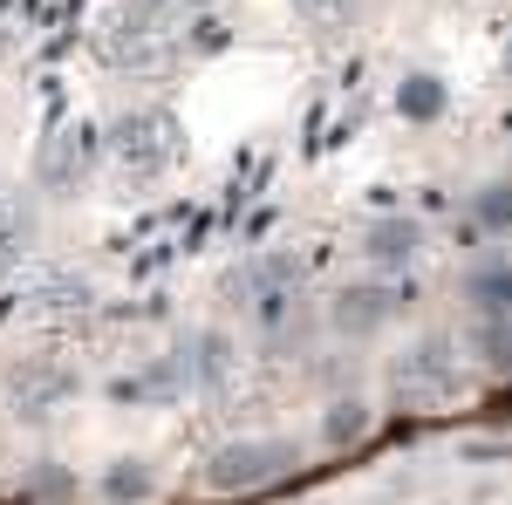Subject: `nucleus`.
Instances as JSON below:
<instances>
[{"instance_id":"nucleus-1","label":"nucleus","mask_w":512,"mask_h":505,"mask_svg":"<svg viewBox=\"0 0 512 505\" xmlns=\"http://www.w3.org/2000/svg\"><path fill=\"white\" fill-rule=\"evenodd\" d=\"M383 389H390L396 410H417V417L451 410L465 396V355H458V342H444V335H417V342H403L390 355Z\"/></svg>"},{"instance_id":"nucleus-11","label":"nucleus","mask_w":512,"mask_h":505,"mask_svg":"<svg viewBox=\"0 0 512 505\" xmlns=\"http://www.w3.org/2000/svg\"><path fill=\"white\" fill-rule=\"evenodd\" d=\"M96 492H103L110 505H144L151 492H158V471L144 465V458H117V465L96 478Z\"/></svg>"},{"instance_id":"nucleus-16","label":"nucleus","mask_w":512,"mask_h":505,"mask_svg":"<svg viewBox=\"0 0 512 505\" xmlns=\"http://www.w3.org/2000/svg\"><path fill=\"white\" fill-rule=\"evenodd\" d=\"M294 14H301L308 28L328 35V28H349L355 14H362V0H294Z\"/></svg>"},{"instance_id":"nucleus-4","label":"nucleus","mask_w":512,"mask_h":505,"mask_svg":"<svg viewBox=\"0 0 512 505\" xmlns=\"http://www.w3.org/2000/svg\"><path fill=\"white\" fill-rule=\"evenodd\" d=\"M96 48H103V62L123 69V76H158L164 62H171V35H164V21L151 7H117L96 28Z\"/></svg>"},{"instance_id":"nucleus-15","label":"nucleus","mask_w":512,"mask_h":505,"mask_svg":"<svg viewBox=\"0 0 512 505\" xmlns=\"http://www.w3.org/2000/svg\"><path fill=\"white\" fill-rule=\"evenodd\" d=\"M472 219L492 226V233H512V178H499V185H485V192L472 198Z\"/></svg>"},{"instance_id":"nucleus-6","label":"nucleus","mask_w":512,"mask_h":505,"mask_svg":"<svg viewBox=\"0 0 512 505\" xmlns=\"http://www.w3.org/2000/svg\"><path fill=\"white\" fill-rule=\"evenodd\" d=\"M76 369L69 362H55V355H28L14 376H7V410L21 417V424H48L62 403H76Z\"/></svg>"},{"instance_id":"nucleus-10","label":"nucleus","mask_w":512,"mask_h":505,"mask_svg":"<svg viewBox=\"0 0 512 505\" xmlns=\"http://www.w3.org/2000/svg\"><path fill=\"white\" fill-rule=\"evenodd\" d=\"M417 253H424V226H417V219H376L369 239H362V260H369V267H383V273L410 267Z\"/></svg>"},{"instance_id":"nucleus-5","label":"nucleus","mask_w":512,"mask_h":505,"mask_svg":"<svg viewBox=\"0 0 512 505\" xmlns=\"http://www.w3.org/2000/svg\"><path fill=\"white\" fill-rule=\"evenodd\" d=\"M294 465H301V451L287 437H239L212 451L205 478H212V492H260V485H280Z\"/></svg>"},{"instance_id":"nucleus-7","label":"nucleus","mask_w":512,"mask_h":505,"mask_svg":"<svg viewBox=\"0 0 512 505\" xmlns=\"http://www.w3.org/2000/svg\"><path fill=\"white\" fill-rule=\"evenodd\" d=\"M96 157H103V144H96L89 123H55V130L41 137V151H35L41 192H82L89 171H96Z\"/></svg>"},{"instance_id":"nucleus-13","label":"nucleus","mask_w":512,"mask_h":505,"mask_svg":"<svg viewBox=\"0 0 512 505\" xmlns=\"http://www.w3.org/2000/svg\"><path fill=\"white\" fill-rule=\"evenodd\" d=\"M321 437H328V444H362V437H369V403H362V396H335L328 417H321Z\"/></svg>"},{"instance_id":"nucleus-9","label":"nucleus","mask_w":512,"mask_h":505,"mask_svg":"<svg viewBox=\"0 0 512 505\" xmlns=\"http://www.w3.org/2000/svg\"><path fill=\"white\" fill-rule=\"evenodd\" d=\"M192 376H198V396H212V403L239 396V383H246V355H239V342L219 335V328L192 335Z\"/></svg>"},{"instance_id":"nucleus-3","label":"nucleus","mask_w":512,"mask_h":505,"mask_svg":"<svg viewBox=\"0 0 512 505\" xmlns=\"http://www.w3.org/2000/svg\"><path fill=\"white\" fill-rule=\"evenodd\" d=\"M110 157L123 178H171L185 164V123L171 110H130L110 123Z\"/></svg>"},{"instance_id":"nucleus-17","label":"nucleus","mask_w":512,"mask_h":505,"mask_svg":"<svg viewBox=\"0 0 512 505\" xmlns=\"http://www.w3.org/2000/svg\"><path fill=\"white\" fill-rule=\"evenodd\" d=\"M506 69H512V48H506Z\"/></svg>"},{"instance_id":"nucleus-14","label":"nucleus","mask_w":512,"mask_h":505,"mask_svg":"<svg viewBox=\"0 0 512 505\" xmlns=\"http://www.w3.org/2000/svg\"><path fill=\"white\" fill-rule=\"evenodd\" d=\"M396 110L410 123H431L437 110H444V82H431V76H403V89H396Z\"/></svg>"},{"instance_id":"nucleus-12","label":"nucleus","mask_w":512,"mask_h":505,"mask_svg":"<svg viewBox=\"0 0 512 505\" xmlns=\"http://www.w3.org/2000/svg\"><path fill=\"white\" fill-rule=\"evenodd\" d=\"M28 246H35V212H21V205H0V280H14V273H21Z\"/></svg>"},{"instance_id":"nucleus-8","label":"nucleus","mask_w":512,"mask_h":505,"mask_svg":"<svg viewBox=\"0 0 512 505\" xmlns=\"http://www.w3.org/2000/svg\"><path fill=\"white\" fill-rule=\"evenodd\" d=\"M417 301V287L403 280V287H335V301H328V321L342 328V335H376L396 308H410Z\"/></svg>"},{"instance_id":"nucleus-2","label":"nucleus","mask_w":512,"mask_h":505,"mask_svg":"<svg viewBox=\"0 0 512 505\" xmlns=\"http://www.w3.org/2000/svg\"><path fill=\"white\" fill-rule=\"evenodd\" d=\"M96 314V287L82 280L76 267H21L7 287H0V321H21V328H76Z\"/></svg>"}]
</instances>
